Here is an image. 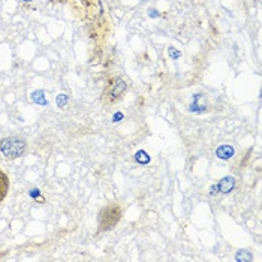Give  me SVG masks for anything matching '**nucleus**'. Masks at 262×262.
<instances>
[{"label":"nucleus","instance_id":"obj_3","mask_svg":"<svg viewBox=\"0 0 262 262\" xmlns=\"http://www.w3.org/2000/svg\"><path fill=\"white\" fill-rule=\"evenodd\" d=\"M27 148V142L24 141L20 137H11V138H5L0 140V156L3 159H18L24 155Z\"/></svg>","mask_w":262,"mask_h":262},{"label":"nucleus","instance_id":"obj_4","mask_svg":"<svg viewBox=\"0 0 262 262\" xmlns=\"http://www.w3.org/2000/svg\"><path fill=\"white\" fill-rule=\"evenodd\" d=\"M234 187H235V180H234L232 177H225V179H222V180L219 182V184H217L216 187H213V189L219 190L221 193H229Z\"/></svg>","mask_w":262,"mask_h":262},{"label":"nucleus","instance_id":"obj_2","mask_svg":"<svg viewBox=\"0 0 262 262\" xmlns=\"http://www.w3.org/2000/svg\"><path fill=\"white\" fill-rule=\"evenodd\" d=\"M121 214H123V210L119 204H110L106 207H103L99 213V217H98V232H103V231H110L113 228L117 226V223L120 222Z\"/></svg>","mask_w":262,"mask_h":262},{"label":"nucleus","instance_id":"obj_1","mask_svg":"<svg viewBox=\"0 0 262 262\" xmlns=\"http://www.w3.org/2000/svg\"><path fill=\"white\" fill-rule=\"evenodd\" d=\"M127 92V84L126 81L123 80L121 77H114L108 81L105 90H103V95H102V101L106 106H111V105H116L124 98Z\"/></svg>","mask_w":262,"mask_h":262},{"label":"nucleus","instance_id":"obj_5","mask_svg":"<svg viewBox=\"0 0 262 262\" xmlns=\"http://www.w3.org/2000/svg\"><path fill=\"white\" fill-rule=\"evenodd\" d=\"M9 192V177L6 176V172L0 168V202L6 198Z\"/></svg>","mask_w":262,"mask_h":262},{"label":"nucleus","instance_id":"obj_6","mask_svg":"<svg viewBox=\"0 0 262 262\" xmlns=\"http://www.w3.org/2000/svg\"><path fill=\"white\" fill-rule=\"evenodd\" d=\"M232 155H234V148L229 147V145H222V147L217 148V156L221 159H229Z\"/></svg>","mask_w":262,"mask_h":262},{"label":"nucleus","instance_id":"obj_7","mask_svg":"<svg viewBox=\"0 0 262 262\" xmlns=\"http://www.w3.org/2000/svg\"><path fill=\"white\" fill-rule=\"evenodd\" d=\"M135 159L140 162V163H142V162H145V163H147V162L150 161V159H148V156H147V153H144V151H138V153H137V156H135Z\"/></svg>","mask_w":262,"mask_h":262},{"label":"nucleus","instance_id":"obj_9","mask_svg":"<svg viewBox=\"0 0 262 262\" xmlns=\"http://www.w3.org/2000/svg\"><path fill=\"white\" fill-rule=\"evenodd\" d=\"M23 2H30V0H23Z\"/></svg>","mask_w":262,"mask_h":262},{"label":"nucleus","instance_id":"obj_8","mask_svg":"<svg viewBox=\"0 0 262 262\" xmlns=\"http://www.w3.org/2000/svg\"><path fill=\"white\" fill-rule=\"evenodd\" d=\"M60 96H61V99L59 98V99H57V103H59V105H63V103L66 102V95H60Z\"/></svg>","mask_w":262,"mask_h":262}]
</instances>
